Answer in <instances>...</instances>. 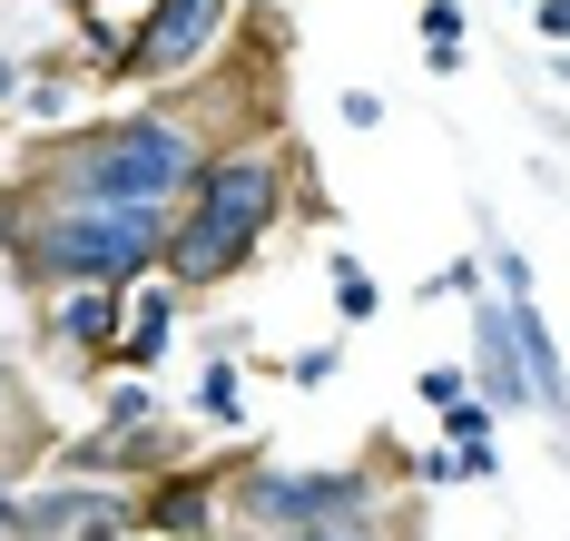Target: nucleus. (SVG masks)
<instances>
[{
	"instance_id": "obj_21",
	"label": "nucleus",
	"mask_w": 570,
	"mask_h": 541,
	"mask_svg": "<svg viewBox=\"0 0 570 541\" xmlns=\"http://www.w3.org/2000/svg\"><path fill=\"white\" fill-rule=\"evenodd\" d=\"M433 296H472V305H482V256H453V266L433 276Z\"/></svg>"
},
{
	"instance_id": "obj_6",
	"label": "nucleus",
	"mask_w": 570,
	"mask_h": 541,
	"mask_svg": "<svg viewBox=\"0 0 570 541\" xmlns=\"http://www.w3.org/2000/svg\"><path fill=\"white\" fill-rule=\"evenodd\" d=\"M138 532V492L89 473H40L20 482V541H128Z\"/></svg>"
},
{
	"instance_id": "obj_13",
	"label": "nucleus",
	"mask_w": 570,
	"mask_h": 541,
	"mask_svg": "<svg viewBox=\"0 0 570 541\" xmlns=\"http://www.w3.org/2000/svg\"><path fill=\"white\" fill-rule=\"evenodd\" d=\"M79 99H89L79 69H20V99H10V109H20L30 128H50V138H69V128H89V119H79Z\"/></svg>"
},
{
	"instance_id": "obj_14",
	"label": "nucleus",
	"mask_w": 570,
	"mask_h": 541,
	"mask_svg": "<svg viewBox=\"0 0 570 541\" xmlns=\"http://www.w3.org/2000/svg\"><path fill=\"white\" fill-rule=\"evenodd\" d=\"M197 423L207 433H246V374H236V335H217V355L197 374Z\"/></svg>"
},
{
	"instance_id": "obj_10",
	"label": "nucleus",
	"mask_w": 570,
	"mask_h": 541,
	"mask_svg": "<svg viewBox=\"0 0 570 541\" xmlns=\"http://www.w3.org/2000/svg\"><path fill=\"white\" fill-rule=\"evenodd\" d=\"M472 394L492 404V414H531V374H521V335H512V305L482 296L472 305Z\"/></svg>"
},
{
	"instance_id": "obj_17",
	"label": "nucleus",
	"mask_w": 570,
	"mask_h": 541,
	"mask_svg": "<svg viewBox=\"0 0 570 541\" xmlns=\"http://www.w3.org/2000/svg\"><path fill=\"white\" fill-rule=\"evenodd\" d=\"M266 541H403L394 512H364V522H325V532H266Z\"/></svg>"
},
{
	"instance_id": "obj_8",
	"label": "nucleus",
	"mask_w": 570,
	"mask_h": 541,
	"mask_svg": "<svg viewBox=\"0 0 570 541\" xmlns=\"http://www.w3.org/2000/svg\"><path fill=\"white\" fill-rule=\"evenodd\" d=\"M227 473H236V463H177V473L138 482V532H158V541L227 532Z\"/></svg>"
},
{
	"instance_id": "obj_16",
	"label": "nucleus",
	"mask_w": 570,
	"mask_h": 541,
	"mask_svg": "<svg viewBox=\"0 0 570 541\" xmlns=\"http://www.w3.org/2000/svg\"><path fill=\"white\" fill-rule=\"evenodd\" d=\"M423 60H433V79H453V69H462V10L423 0Z\"/></svg>"
},
{
	"instance_id": "obj_3",
	"label": "nucleus",
	"mask_w": 570,
	"mask_h": 541,
	"mask_svg": "<svg viewBox=\"0 0 570 541\" xmlns=\"http://www.w3.org/2000/svg\"><path fill=\"white\" fill-rule=\"evenodd\" d=\"M0 256L30 296H69V286H148L168 266V217H109V207H50L30 187L0 197Z\"/></svg>"
},
{
	"instance_id": "obj_28",
	"label": "nucleus",
	"mask_w": 570,
	"mask_h": 541,
	"mask_svg": "<svg viewBox=\"0 0 570 541\" xmlns=\"http://www.w3.org/2000/svg\"><path fill=\"white\" fill-rule=\"evenodd\" d=\"M551 69H561V79H570V50H551Z\"/></svg>"
},
{
	"instance_id": "obj_27",
	"label": "nucleus",
	"mask_w": 570,
	"mask_h": 541,
	"mask_svg": "<svg viewBox=\"0 0 570 541\" xmlns=\"http://www.w3.org/2000/svg\"><path fill=\"white\" fill-rule=\"evenodd\" d=\"M10 99H20V60L0 50V109H10Z\"/></svg>"
},
{
	"instance_id": "obj_29",
	"label": "nucleus",
	"mask_w": 570,
	"mask_h": 541,
	"mask_svg": "<svg viewBox=\"0 0 570 541\" xmlns=\"http://www.w3.org/2000/svg\"><path fill=\"white\" fill-rule=\"evenodd\" d=\"M443 10H462V0H443Z\"/></svg>"
},
{
	"instance_id": "obj_18",
	"label": "nucleus",
	"mask_w": 570,
	"mask_h": 541,
	"mask_svg": "<svg viewBox=\"0 0 570 541\" xmlns=\"http://www.w3.org/2000/svg\"><path fill=\"white\" fill-rule=\"evenodd\" d=\"M492 404H482V394H462V404H443V433H453V443H502V433H492Z\"/></svg>"
},
{
	"instance_id": "obj_7",
	"label": "nucleus",
	"mask_w": 570,
	"mask_h": 541,
	"mask_svg": "<svg viewBox=\"0 0 570 541\" xmlns=\"http://www.w3.org/2000/svg\"><path fill=\"white\" fill-rule=\"evenodd\" d=\"M187 463V433H177L168 414L158 423H89V433H69L59 443V473H89V482H158V473H177Z\"/></svg>"
},
{
	"instance_id": "obj_15",
	"label": "nucleus",
	"mask_w": 570,
	"mask_h": 541,
	"mask_svg": "<svg viewBox=\"0 0 570 541\" xmlns=\"http://www.w3.org/2000/svg\"><path fill=\"white\" fill-rule=\"evenodd\" d=\"M325 276H335V315H344V325H374V315H384V286L364 276V256H344V246H335Z\"/></svg>"
},
{
	"instance_id": "obj_19",
	"label": "nucleus",
	"mask_w": 570,
	"mask_h": 541,
	"mask_svg": "<svg viewBox=\"0 0 570 541\" xmlns=\"http://www.w3.org/2000/svg\"><path fill=\"white\" fill-rule=\"evenodd\" d=\"M413 482H423V492H453V482H462V453H453V443H433V453L413 463Z\"/></svg>"
},
{
	"instance_id": "obj_23",
	"label": "nucleus",
	"mask_w": 570,
	"mask_h": 541,
	"mask_svg": "<svg viewBox=\"0 0 570 541\" xmlns=\"http://www.w3.org/2000/svg\"><path fill=\"white\" fill-rule=\"evenodd\" d=\"M335 109H344V128H384V89H344Z\"/></svg>"
},
{
	"instance_id": "obj_4",
	"label": "nucleus",
	"mask_w": 570,
	"mask_h": 541,
	"mask_svg": "<svg viewBox=\"0 0 570 541\" xmlns=\"http://www.w3.org/2000/svg\"><path fill=\"white\" fill-rule=\"evenodd\" d=\"M384 512V463H236L227 473V522L246 541L266 532H325V522H364Z\"/></svg>"
},
{
	"instance_id": "obj_26",
	"label": "nucleus",
	"mask_w": 570,
	"mask_h": 541,
	"mask_svg": "<svg viewBox=\"0 0 570 541\" xmlns=\"http://www.w3.org/2000/svg\"><path fill=\"white\" fill-rule=\"evenodd\" d=\"M0 541H20V482L0 473Z\"/></svg>"
},
{
	"instance_id": "obj_9",
	"label": "nucleus",
	"mask_w": 570,
	"mask_h": 541,
	"mask_svg": "<svg viewBox=\"0 0 570 541\" xmlns=\"http://www.w3.org/2000/svg\"><path fill=\"white\" fill-rule=\"evenodd\" d=\"M118 315H128V296H109V286H69V296H40V335H50L59 364L118 374Z\"/></svg>"
},
{
	"instance_id": "obj_25",
	"label": "nucleus",
	"mask_w": 570,
	"mask_h": 541,
	"mask_svg": "<svg viewBox=\"0 0 570 541\" xmlns=\"http://www.w3.org/2000/svg\"><path fill=\"white\" fill-rule=\"evenodd\" d=\"M531 30H541L551 50H570V0H541V20H531Z\"/></svg>"
},
{
	"instance_id": "obj_24",
	"label": "nucleus",
	"mask_w": 570,
	"mask_h": 541,
	"mask_svg": "<svg viewBox=\"0 0 570 541\" xmlns=\"http://www.w3.org/2000/svg\"><path fill=\"white\" fill-rule=\"evenodd\" d=\"M453 453H462V482H492V473H502V443H453Z\"/></svg>"
},
{
	"instance_id": "obj_5",
	"label": "nucleus",
	"mask_w": 570,
	"mask_h": 541,
	"mask_svg": "<svg viewBox=\"0 0 570 541\" xmlns=\"http://www.w3.org/2000/svg\"><path fill=\"white\" fill-rule=\"evenodd\" d=\"M246 0H138V40H128V89H187L197 69L227 50Z\"/></svg>"
},
{
	"instance_id": "obj_11",
	"label": "nucleus",
	"mask_w": 570,
	"mask_h": 541,
	"mask_svg": "<svg viewBox=\"0 0 570 541\" xmlns=\"http://www.w3.org/2000/svg\"><path fill=\"white\" fill-rule=\"evenodd\" d=\"M177 315H187V296H177L168 276L128 286V315H118V374H158L168 345H177Z\"/></svg>"
},
{
	"instance_id": "obj_30",
	"label": "nucleus",
	"mask_w": 570,
	"mask_h": 541,
	"mask_svg": "<svg viewBox=\"0 0 570 541\" xmlns=\"http://www.w3.org/2000/svg\"><path fill=\"white\" fill-rule=\"evenodd\" d=\"M531 10H541V0H531Z\"/></svg>"
},
{
	"instance_id": "obj_22",
	"label": "nucleus",
	"mask_w": 570,
	"mask_h": 541,
	"mask_svg": "<svg viewBox=\"0 0 570 541\" xmlns=\"http://www.w3.org/2000/svg\"><path fill=\"white\" fill-rule=\"evenodd\" d=\"M335 364H344V345H305V355H285V374H295V384H325Z\"/></svg>"
},
{
	"instance_id": "obj_12",
	"label": "nucleus",
	"mask_w": 570,
	"mask_h": 541,
	"mask_svg": "<svg viewBox=\"0 0 570 541\" xmlns=\"http://www.w3.org/2000/svg\"><path fill=\"white\" fill-rule=\"evenodd\" d=\"M512 305V335H521V374H531V414H551L570 433V355H561V335H551V315L531 296H502Z\"/></svg>"
},
{
	"instance_id": "obj_1",
	"label": "nucleus",
	"mask_w": 570,
	"mask_h": 541,
	"mask_svg": "<svg viewBox=\"0 0 570 541\" xmlns=\"http://www.w3.org/2000/svg\"><path fill=\"white\" fill-rule=\"evenodd\" d=\"M227 138H256V128H227L207 99H148V109H118V119H89L69 138H40L30 148V197L50 207H109V217H177L197 168L227 148Z\"/></svg>"
},
{
	"instance_id": "obj_20",
	"label": "nucleus",
	"mask_w": 570,
	"mask_h": 541,
	"mask_svg": "<svg viewBox=\"0 0 570 541\" xmlns=\"http://www.w3.org/2000/svg\"><path fill=\"white\" fill-rule=\"evenodd\" d=\"M462 394H472V374H462V364H433V374H423V404H433V414L462 404Z\"/></svg>"
},
{
	"instance_id": "obj_2",
	"label": "nucleus",
	"mask_w": 570,
	"mask_h": 541,
	"mask_svg": "<svg viewBox=\"0 0 570 541\" xmlns=\"http://www.w3.org/2000/svg\"><path fill=\"white\" fill-rule=\"evenodd\" d=\"M295 187H305V158L295 148H276V138H227L207 168H197V187H187V207L168 217V276L177 296H217V286H236L266 246H276V227L295 217Z\"/></svg>"
}]
</instances>
